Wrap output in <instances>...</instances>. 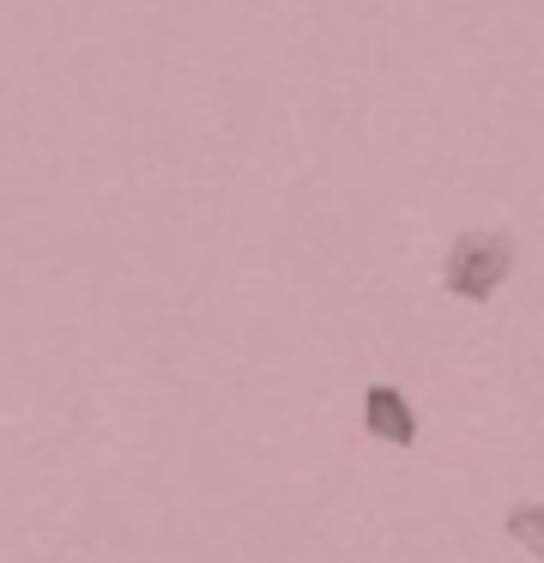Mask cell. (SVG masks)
<instances>
[{
    "label": "cell",
    "instance_id": "obj_1",
    "mask_svg": "<svg viewBox=\"0 0 544 563\" xmlns=\"http://www.w3.org/2000/svg\"><path fill=\"white\" fill-rule=\"evenodd\" d=\"M514 261H520V249H514L508 231H459L454 243H447L442 285H447V297H459V303H490V297L508 285Z\"/></svg>",
    "mask_w": 544,
    "mask_h": 563
},
{
    "label": "cell",
    "instance_id": "obj_2",
    "mask_svg": "<svg viewBox=\"0 0 544 563\" xmlns=\"http://www.w3.org/2000/svg\"><path fill=\"white\" fill-rule=\"evenodd\" d=\"M363 437L387 442V449H418L423 418L393 382H369V388H363Z\"/></svg>",
    "mask_w": 544,
    "mask_h": 563
},
{
    "label": "cell",
    "instance_id": "obj_3",
    "mask_svg": "<svg viewBox=\"0 0 544 563\" xmlns=\"http://www.w3.org/2000/svg\"><path fill=\"white\" fill-rule=\"evenodd\" d=\"M508 533H514L526 551H539V503H520L514 521H508Z\"/></svg>",
    "mask_w": 544,
    "mask_h": 563
}]
</instances>
